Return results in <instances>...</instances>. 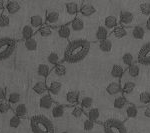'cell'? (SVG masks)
<instances>
[{
  "label": "cell",
  "mask_w": 150,
  "mask_h": 133,
  "mask_svg": "<svg viewBox=\"0 0 150 133\" xmlns=\"http://www.w3.org/2000/svg\"><path fill=\"white\" fill-rule=\"evenodd\" d=\"M91 44L86 39H75L70 41L63 53V61L69 64L83 61L90 52Z\"/></svg>",
  "instance_id": "1"
},
{
  "label": "cell",
  "mask_w": 150,
  "mask_h": 133,
  "mask_svg": "<svg viewBox=\"0 0 150 133\" xmlns=\"http://www.w3.org/2000/svg\"><path fill=\"white\" fill-rule=\"evenodd\" d=\"M30 128L32 133H55L53 122L43 114L34 115L30 118Z\"/></svg>",
  "instance_id": "2"
},
{
  "label": "cell",
  "mask_w": 150,
  "mask_h": 133,
  "mask_svg": "<svg viewBox=\"0 0 150 133\" xmlns=\"http://www.w3.org/2000/svg\"><path fill=\"white\" fill-rule=\"evenodd\" d=\"M16 49V40L13 38H0V61L8 59Z\"/></svg>",
  "instance_id": "3"
},
{
  "label": "cell",
  "mask_w": 150,
  "mask_h": 133,
  "mask_svg": "<svg viewBox=\"0 0 150 133\" xmlns=\"http://www.w3.org/2000/svg\"><path fill=\"white\" fill-rule=\"evenodd\" d=\"M104 133H128L124 123L117 118H110L103 123Z\"/></svg>",
  "instance_id": "4"
},
{
  "label": "cell",
  "mask_w": 150,
  "mask_h": 133,
  "mask_svg": "<svg viewBox=\"0 0 150 133\" xmlns=\"http://www.w3.org/2000/svg\"><path fill=\"white\" fill-rule=\"evenodd\" d=\"M136 62L138 64L144 65V66H148L150 65V41L140 48L137 54Z\"/></svg>",
  "instance_id": "5"
},
{
  "label": "cell",
  "mask_w": 150,
  "mask_h": 133,
  "mask_svg": "<svg viewBox=\"0 0 150 133\" xmlns=\"http://www.w3.org/2000/svg\"><path fill=\"white\" fill-rule=\"evenodd\" d=\"M140 74V66L138 63H133L130 66L126 67L125 69V72L123 74V76L120 79V82L123 83L124 81L126 80H132V79H135L139 76Z\"/></svg>",
  "instance_id": "6"
},
{
  "label": "cell",
  "mask_w": 150,
  "mask_h": 133,
  "mask_svg": "<svg viewBox=\"0 0 150 133\" xmlns=\"http://www.w3.org/2000/svg\"><path fill=\"white\" fill-rule=\"evenodd\" d=\"M46 84H47V88H48V93L51 97L54 99L55 102H56V97L60 94V92L62 91V83L58 80H46Z\"/></svg>",
  "instance_id": "7"
},
{
  "label": "cell",
  "mask_w": 150,
  "mask_h": 133,
  "mask_svg": "<svg viewBox=\"0 0 150 133\" xmlns=\"http://www.w3.org/2000/svg\"><path fill=\"white\" fill-rule=\"evenodd\" d=\"M134 22V14L128 10H122L119 14V23L123 27L131 26Z\"/></svg>",
  "instance_id": "8"
},
{
  "label": "cell",
  "mask_w": 150,
  "mask_h": 133,
  "mask_svg": "<svg viewBox=\"0 0 150 133\" xmlns=\"http://www.w3.org/2000/svg\"><path fill=\"white\" fill-rule=\"evenodd\" d=\"M55 100L51 96L49 95V93L45 94V95L40 96L39 102H38V106L41 110H51L53 105L55 104Z\"/></svg>",
  "instance_id": "9"
},
{
  "label": "cell",
  "mask_w": 150,
  "mask_h": 133,
  "mask_svg": "<svg viewBox=\"0 0 150 133\" xmlns=\"http://www.w3.org/2000/svg\"><path fill=\"white\" fill-rule=\"evenodd\" d=\"M60 21V14L59 12L55 10H47L46 16H45V24L51 27H55L58 25Z\"/></svg>",
  "instance_id": "10"
},
{
  "label": "cell",
  "mask_w": 150,
  "mask_h": 133,
  "mask_svg": "<svg viewBox=\"0 0 150 133\" xmlns=\"http://www.w3.org/2000/svg\"><path fill=\"white\" fill-rule=\"evenodd\" d=\"M121 91H122V85H121V82L119 81V79L110 82L106 86V92L110 96H114L115 97V96L121 94Z\"/></svg>",
  "instance_id": "11"
},
{
  "label": "cell",
  "mask_w": 150,
  "mask_h": 133,
  "mask_svg": "<svg viewBox=\"0 0 150 133\" xmlns=\"http://www.w3.org/2000/svg\"><path fill=\"white\" fill-rule=\"evenodd\" d=\"M96 11L97 10H96L94 5H92L91 3H88V2H83L80 5L78 14H80L83 17H90V16L96 13Z\"/></svg>",
  "instance_id": "12"
},
{
  "label": "cell",
  "mask_w": 150,
  "mask_h": 133,
  "mask_svg": "<svg viewBox=\"0 0 150 133\" xmlns=\"http://www.w3.org/2000/svg\"><path fill=\"white\" fill-rule=\"evenodd\" d=\"M80 99V93L77 90H69L65 96V101L68 106H75L79 103Z\"/></svg>",
  "instance_id": "13"
},
{
  "label": "cell",
  "mask_w": 150,
  "mask_h": 133,
  "mask_svg": "<svg viewBox=\"0 0 150 133\" xmlns=\"http://www.w3.org/2000/svg\"><path fill=\"white\" fill-rule=\"evenodd\" d=\"M128 35V30L126 27H123L121 25H118L117 27H115L112 31L110 32L109 37L112 39H122V38L126 37Z\"/></svg>",
  "instance_id": "14"
},
{
  "label": "cell",
  "mask_w": 150,
  "mask_h": 133,
  "mask_svg": "<svg viewBox=\"0 0 150 133\" xmlns=\"http://www.w3.org/2000/svg\"><path fill=\"white\" fill-rule=\"evenodd\" d=\"M79 8H80V5L75 1H70L65 4V12L69 16H72L73 18L78 15Z\"/></svg>",
  "instance_id": "15"
},
{
  "label": "cell",
  "mask_w": 150,
  "mask_h": 133,
  "mask_svg": "<svg viewBox=\"0 0 150 133\" xmlns=\"http://www.w3.org/2000/svg\"><path fill=\"white\" fill-rule=\"evenodd\" d=\"M69 25H70V28H71V31H74V32H80V31H82L84 29L85 23H84L83 19L77 15L76 17H74L71 21H70Z\"/></svg>",
  "instance_id": "16"
},
{
  "label": "cell",
  "mask_w": 150,
  "mask_h": 133,
  "mask_svg": "<svg viewBox=\"0 0 150 133\" xmlns=\"http://www.w3.org/2000/svg\"><path fill=\"white\" fill-rule=\"evenodd\" d=\"M103 25L105 26V27L107 28L108 30H109L110 32H111V31H112L115 27H117L118 25H120L119 18H117L114 15L107 16V17H105V19H104Z\"/></svg>",
  "instance_id": "17"
},
{
  "label": "cell",
  "mask_w": 150,
  "mask_h": 133,
  "mask_svg": "<svg viewBox=\"0 0 150 133\" xmlns=\"http://www.w3.org/2000/svg\"><path fill=\"white\" fill-rule=\"evenodd\" d=\"M21 9V6L16 0H8L5 6V11L9 15H14Z\"/></svg>",
  "instance_id": "18"
},
{
  "label": "cell",
  "mask_w": 150,
  "mask_h": 133,
  "mask_svg": "<svg viewBox=\"0 0 150 133\" xmlns=\"http://www.w3.org/2000/svg\"><path fill=\"white\" fill-rule=\"evenodd\" d=\"M124 112L127 118H136L138 117V107L132 102H128L124 107Z\"/></svg>",
  "instance_id": "19"
},
{
  "label": "cell",
  "mask_w": 150,
  "mask_h": 133,
  "mask_svg": "<svg viewBox=\"0 0 150 133\" xmlns=\"http://www.w3.org/2000/svg\"><path fill=\"white\" fill-rule=\"evenodd\" d=\"M127 103H128L127 97L121 93V94H119V95L115 96L114 100H113V107L117 110H123Z\"/></svg>",
  "instance_id": "20"
},
{
  "label": "cell",
  "mask_w": 150,
  "mask_h": 133,
  "mask_svg": "<svg viewBox=\"0 0 150 133\" xmlns=\"http://www.w3.org/2000/svg\"><path fill=\"white\" fill-rule=\"evenodd\" d=\"M33 91L39 96L45 95L48 93V88H47V84L46 81L39 80L33 85Z\"/></svg>",
  "instance_id": "21"
},
{
  "label": "cell",
  "mask_w": 150,
  "mask_h": 133,
  "mask_svg": "<svg viewBox=\"0 0 150 133\" xmlns=\"http://www.w3.org/2000/svg\"><path fill=\"white\" fill-rule=\"evenodd\" d=\"M121 85H122L121 93L124 96H126V97L128 95H130L131 93H133V91L136 88V83L133 80H126L123 82V83H121Z\"/></svg>",
  "instance_id": "22"
},
{
  "label": "cell",
  "mask_w": 150,
  "mask_h": 133,
  "mask_svg": "<svg viewBox=\"0 0 150 133\" xmlns=\"http://www.w3.org/2000/svg\"><path fill=\"white\" fill-rule=\"evenodd\" d=\"M125 67L122 66L120 64H114L112 67H111V70H110V75L112 78L114 79H121V77L123 76L125 72Z\"/></svg>",
  "instance_id": "23"
},
{
  "label": "cell",
  "mask_w": 150,
  "mask_h": 133,
  "mask_svg": "<svg viewBox=\"0 0 150 133\" xmlns=\"http://www.w3.org/2000/svg\"><path fill=\"white\" fill-rule=\"evenodd\" d=\"M13 111H14V114L17 115L20 118H25L28 114L27 106H26L25 103L22 102H19L18 104L13 106Z\"/></svg>",
  "instance_id": "24"
},
{
  "label": "cell",
  "mask_w": 150,
  "mask_h": 133,
  "mask_svg": "<svg viewBox=\"0 0 150 133\" xmlns=\"http://www.w3.org/2000/svg\"><path fill=\"white\" fill-rule=\"evenodd\" d=\"M65 114V107L64 105L60 104V103L56 102L53 107L51 108V115L54 119H59Z\"/></svg>",
  "instance_id": "25"
},
{
  "label": "cell",
  "mask_w": 150,
  "mask_h": 133,
  "mask_svg": "<svg viewBox=\"0 0 150 133\" xmlns=\"http://www.w3.org/2000/svg\"><path fill=\"white\" fill-rule=\"evenodd\" d=\"M66 73H67L66 66L62 63H58L57 65L52 67L51 72H50L49 75H54L56 77H63L66 75Z\"/></svg>",
  "instance_id": "26"
},
{
  "label": "cell",
  "mask_w": 150,
  "mask_h": 133,
  "mask_svg": "<svg viewBox=\"0 0 150 133\" xmlns=\"http://www.w3.org/2000/svg\"><path fill=\"white\" fill-rule=\"evenodd\" d=\"M72 31L70 28L69 23L68 24H63V25H60L57 29V34L60 38L62 39H68L71 35Z\"/></svg>",
  "instance_id": "27"
},
{
  "label": "cell",
  "mask_w": 150,
  "mask_h": 133,
  "mask_svg": "<svg viewBox=\"0 0 150 133\" xmlns=\"http://www.w3.org/2000/svg\"><path fill=\"white\" fill-rule=\"evenodd\" d=\"M51 66L46 63H41L37 66V75L42 77L43 79H46L49 76L50 72H51Z\"/></svg>",
  "instance_id": "28"
},
{
  "label": "cell",
  "mask_w": 150,
  "mask_h": 133,
  "mask_svg": "<svg viewBox=\"0 0 150 133\" xmlns=\"http://www.w3.org/2000/svg\"><path fill=\"white\" fill-rule=\"evenodd\" d=\"M145 33H146V30H145V27L142 25H136L132 28L131 34L132 37L136 40H141L144 38Z\"/></svg>",
  "instance_id": "29"
},
{
  "label": "cell",
  "mask_w": 150,
  "mask_h": 133,
  "mask_svg": "<svg viewBox=\"0 0 150 133\" xmlns=\"http://www.w3.org/2000/svg\"><path fill=\"white\" fill-rule=\"evenodd\" d=\"M30 25L32 26L33 29H34L35 31H37L38 29H39L41 26L43 25V24L45 23L44 19H43V17L41 15H39V14H35V15H32L30 17Z\"/></svg>",
  "instance_id": "30"
},
{
  "label": "cell",
  "mask_w": 150,
  "mask_h": 133,
  "mask_svg": "<svg viewBox=\"0 0 150 133\" xmlns=\"http://www.w3.org/2000/svg\"><path fill=\"white\" fill-rule=\"evenodd\" d=\"M109 34H110V31L108 30L105 26L99 25L97 27V30H96V32H95V37L98 41H100V40L108 38L109 37Z\"/></svg>",
  "instance_id": "31"
},
{
  "label": "cell",
  "mask_w": 150,
  "mask_h": 133,
  "mask_svg": "<svg viewBox=\"0 0 150 133\" xmlns=\"http://www.w3.org/2000/svg\"><path fill=\"white\" fill-rule=\"evenodd\" d=\"M35 33H36V31L33 29L32 26H31L30 24H27V25H24L22 27V30H21V37L25 41L29 39V38L33 37Z\"/></svg>",
  "instance_id": "32"
},
{
  "label": "cell",
  "mask_w": 150,
  "mask_h": 133,
  "mask_svg": "<svg viewBox=\"0 0 150 133\" xmlns=\"http://www.w3.org/2000/svg\"><path fill=\"white\" fill-rule=\"evenodd\" d=\"M53 32H54V27H51V26L46 25V24H43V25L36 31V33H37L38 35H40L41 37H44V38L49 37L50 35L53 34Z\"/></svg>",
  "instance_id": "33"
},
{
  "label": "cell",
  "mask_w": 150,
  "mask_h": 133,
  "mask_svg": "<svg viewBox=\"0 0 150 133\" xmlns=\"http://www.w3.org/2000/svg\"><path fill=\"white\" fill-rule=\"evenodd\" d=\"M79 105L81 106V108L84 110V112L87 111L88 109H90L93 106V99L89 96H80V99H79Z\"/></svg>",
  "instance_id": "34"
},
{
  "label": "cell",
  "mask_w": 150,
  "mask_h": 133,
  "mask_svg": "<svg viewBox=\"0 0 150 133\" xmlns=\"http://www.w3.org/2000/svg\"><path fill=\"white\" fill-rule=\"evenodd\" d=\"M85 114L87 118H89L94 122H97L99 118H100V111H99L97 107H91L90 109L85 111Z\"/></svg>",
  "instance_id": "35"
},
{
  "label": "cell",
  "mask_w": 150,
  "mask_h": 133,
  "mask_svg": "<svg viewBox=\"0 0 150 133\" xmlns=\"http://www.w3.org/2000/svg\"><path fill=\"white\" fill-rule=\"evenodd\" d=\"M99 49L102 52L108 53L112 49V40L110 38H106V39L99 41Z\"/></svg>",
  "instance_id": "36"
},
{
  "label": "cell",
  "mask_w": 150,
  "mask_h": 133,
  "mask_svg": "<svg viewBox=\"0 0 150 133\" xmlns=\"http://www.w3.org/2000/svg\"><path fill=\"white\" fill-rule=\"evenodd\" d=\"M138 101L140 105L149 106L150 105V92L149 91H142L138 95Z\"/></svg>",
  "instance_id": "37"
},
{
  "label": "cell",
  "mask_w": 150,
  "mask_h": 133,
  "mask_svg": "<svg viewBox=\"0 0 150 133\" xmlns=\"http://www.w3.org/2000/svg\"><path fill=\"white\" fill-rule=\"evenodd\" d=\"M6 100L11 106H15L21 100V96L18 92H11L6 96Z\"/></svg>",
  "instance_id": "38"
},
{
  "label": "cell",
  "mask_w": 150,
  "mask_h": 133,
  "mask_svg": "<svg viewBox=\"0 0 150 133\" xmlns=\"http://www.w3.org/2000/svg\"><path fill=\"white\" fill-rule=\"evenodd\" d=\"M37 45H38V43H37V40H36L35 36H33V37L24 41V46H25V48L28 51H35V50L37 49Z\"/></svg>",
  "instance_id": "39"
},
{
  "label": "cell",
  "mask_w": 150,
  "mask_h": 133,
  "mask_svg": "<svg viewBox=\"0 0 150 133\" xmlns=\"http://www.w3.org/2000/svg\"><path fill=\"white\" fill-rule=\"evenodd\" d=\"M139 12L148 19L150 17V1H145L139 4Z\"/></svg>",
  "instance_id": "40"
},
{
  "label": "cell",
  "mask_w": 150,
  "mask_h": 133,
  "mask_svg": "<svg viewBox=\"0 0 150 133\" xmlns=\"http://www.w3.org/2000/svg\"><path fill=\"white\" fill-rule=\"evenodd\" d=\"M10 24V18H9V14L4 10L3 13L0 14V27L6 28Z\"/></svg>",
  "instance_id": "41"
},
{
  "label": "cell",
  "mask_w": 150,
  "mask_h": 133,
  "mask_svg": "<svg viewBox=\"0 0 150 133\" xmlns=\"http://www.w3.org/2000/svg\"><path fill=\"white\" fill-rule=\"evenodd\" d=\"M47 62L50 66H55L58 63H60V58L58 56V54L56 52H51L49 53V55L47 56Z\"/></svg>",
  "instance_id": "42"
},
{
  "label": "cell",
  "mask_w": 150,
  "mask_h": 133,
  "mask_svg": "<svg viewBox=\"0 0 150 133\" xmlns=\"http://www.w3.org/2000/svg\"><path fill=\"white\" fill-rule=\"evenodd\" d=\"M134 62H135L134 56H133L131 53L127 52L122 56V63H123V65H124L125 68L128 67V66H130V65L133 64Z\"/></svg>",
  "instance_id": "43"
},
{
  "label": "cell",
  "mask_w": 150,
  "mask_h": 133,
  "mask_svg": "<svg viewBox=\"0 0 150 133\" xmlns=\"http://www.w3.org/2000/svg\"><path fill=\"white\" fill-rule=\"evenodd\" d=\"M85 114V112H84V110L81 108V106L79 104L75 105V106H72V110H71V115L72 117L74 118H81L82 116Z\"/></svg>",
  "instance_id": "44"
},
{
  "label": "cell",
  "mask_w": 150,
  "mask_h": 133,
  "mask_svg": "<svg viewBox=\"0 0 150 133\" xmlns=\"http://www.w3.org/2000/svg\"><path fill=\"white\" fill-rule=\"evenodd\" d=\"M11 107L12 106L9 104L7 100L0 101V114H2V115L7 114V113L11 110Z\"/></svg>",
  "instance_id": "45"
},
{
  "label": "cell",
  "mask_w": 150,
  "mask_h": 133,
  "mask_svg": "<svg viewBox=\"0 0 150 133\" xmlns=\"http://www.w3.org/2000/svg\"><path fill=\"white\" fill-rule=\"evenodd\" d=\"M20 125H21V118L18 117L15 114L11 116V118L9 119V126L11 128H18Z\"/></svg>",
  "instance_id": "46"
},
{
  "label": "cell",
  "mask_w": 150,
  "mask_h": 133,
  "mask_svg": "<svg viewBox=\"0 0 150 133\" xmlns=\"http://www.w3.org/2000/svg\"><path fill=\"white\" fill-rule=\"evenodd\" d=\"M94 127H95V122L86 117L85 119H84V121H83V128H84V130L87 131V132L92 131V130L94 129Z\"/></svg>",
  "instance_id": "47"
},
{
  "label": "cell",
  "mask_w": 150,
  "mask_h": 133,
  "mask_svg": "<svg viewBox=\"0 0 150 133\" xmlns=\"http://www.w3.org/2000/svg\"><path fill=\"white\" fill-rule=\"evenodd\" d=\"M141 114L144 118L150 119V105L144 106L143 108H138V116Z\"/></svg>",
  "instance_id": "48"
},
{
  "label": "cell",
  "mask_w": 150,
  "mask_h": 133,
  "mask_svg": "<svg viewBox=\"0 0 150 133\" xmlns=\"http://www.w3.org/2000/svg\"><path fill=\"white\" fill-rule=\"evenodd\" d=\"M6 100V90L4 87L0 86V101Z\"/></svg>",
  "instance_id": "49"
},
{
  "label": "cell",
  "mask_w": 150,
  "mask_h": 133,
  "mask_svg": "<svg viewBox=\"0 0 150 133\" xmlns=\"http://www.w3.org/2000/svg\"><path fill=\"white\" fill-rule=\"evenodd\" d=\"M7 1L6 0H0V12L5 10V6H6Z\"/></svg>",
  "instance_id": "50"
},
{
  "label": "cell",
  "mask_w": 150,
  "mask_h": 133,
  "mask_svg": "<svg viewBox=\"0 0 150 133\" xmlns=\"http://www.w3.org/2000/svg\"><path fill=\"white\" fill-rule=\"evenodd\" d=\"M145 30L147 31H150V17L146 20V23H145Z\"/></svg>",
  "instance_id": "51"
},
{
  "label": "cell",
  "mask_w": 150,
  "mask_h": 133,
  "mask_svg": "<svg viewBox=\"0 0 150 133\" xmlns=\"http://www.w3.org/2000/svg\"><path fill=\"white\" fill-rule=\"evenodd\" d=\"M60 133H68V132H67V131H61Z\"/></svg>",
  "instance_id": "52"
},
{
  "label": "cell",
  "mask_w": 150,
  "mask_h": 133,
  "mask_svg": "<svg viewBox=\"0 0 150 133\" xmlns=\"http://www.w3.org/2000/svg\"><path fill=\"white\" fill-rule=\"evenodd\" d=\"M135 133H139V132H135Z\"/></svg>",
  "instance_id": "53"
},
{
  "label": "cell",
  "mask_w": 150,
  "mask_h": 133,
  "mask_svg": "<svg viewBox=\"0 0 150 133\" xmlns=\"http://www.w3.org/2000/svg\"><path fill=\"white\" fill-rule=\"evenodd\" d=\"M147 1H148V0H147Z\"/></svg>",
  "instance_id": "54"
}]
</instances>
